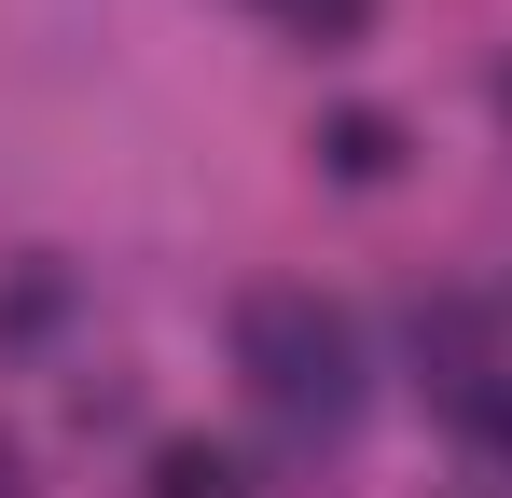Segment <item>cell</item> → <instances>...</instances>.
<instances>
[{
	"label": "cell",
	"instance_id": "8992f818",
	"mask_svg": "<svg viewBox=\"0 0 512 498\" xmlns=\"http://www.w3.org/2000/svg\"><path fill=\"white\" fill-rule=\"evenodd\" d=\"M499 111H512V83H499Z\"/></svg>",
	"mask_w": 512,
	"mask_h": 498
},
{
	"label": "cell",
	"instance_id": "3957f363",
	"mask_svg": "<svg viewBox=\"0 0 512 498\" xmlns=\"http://www.w3.org/2000/svg\"><path fill=\"white\" fill-rule=\"evenodd\" d=\"M319 153H333V180H388V166H402V125H388V111H333Z\"/></svg>",
	"mask_w": 512,
	"mask_h": 498
},
{
	"label": "cell",
	"instance_id": "277c9868",
	"mask_svg": "<svg viewBox=\"0 0 512 498\" xmlns=\"http://www.w3.org/2000/svg\"><path fill=\"white\" fill-rule=\"evenodd\" d=\"M153 498H236V457L222 443H167L153 457Z\"/></svg>",
	"mask_w": 512,
	"mask_h": 498
},
{
	"label": "cell",
	"instance_id": "7a4b0ae2",
	"mask_svg": "<svg viewBox=\"0 0 512 498\" xmlns=\"http://www.w3.org/2000/svg\"><path fill=\"white\" fill-rule=\"evenodd\" d=\"M416 374H429V402H443V429L471 457H512V291L416 305Z\"/></svg>",
	"mask_w": 512,
	"mask_h": 498
},
{
	"label": "cell",
	"instance_id": "6da1fadb",
	"mask_svg": "<svg viewBox=\"0 0 512 498\" xmlns=\"http://www.w3.org/2000/svg\"><path fill=\"white\" fill-rule=\"evenodd\" d=\"M236 374L291 443H346L360 429V332L319 291H250L236 305Z\"/></svg>",
	"mask_w": 512,
	"mask_h": 498
},
{
	"label": "cell",
	"instance_id": "5b68a950",
	"mask_svg": "<svg viewBox=\"0 0 512 498\" xmlns=\"http://www.w3.org/2000/svg\"><path fill=\"white\" fill-rule=\"evenodd\" d=\"M277 14H305V28H360V0H277Z\"/></svg>",
	"mask_w": 512,
	"mask_h": 498
}]
</instances>
